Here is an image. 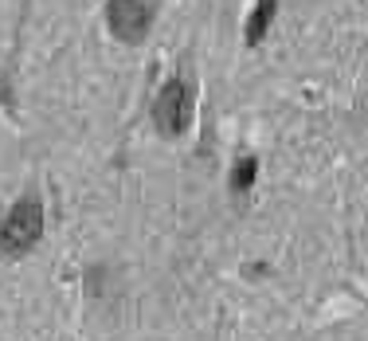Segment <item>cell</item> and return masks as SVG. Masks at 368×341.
Here are the masks:
<instances>
[{
    "mask_svg": "<svg viewBox=\"0 0 368 341\" xmlns=\"http://www.w3.org/2000/svg\"><path fill=\"white\" fill-rule=\"evenodd\" d=\"M275 8H278V0H259V4H255L251 20H247V43H251V47L267 35L270 20H275Z\"/></svg>",
    "mask_w": 368,
    "mask_h": 341,
    "instance_id": "4",
    "label": "cell"
},
{
    "mask_svg": "<svg viewBox=\"0 0 368 341\" xmlns=\"http://www.w3.org/2000/svg\"><path fill=\"white\" fill-rule=\"evenodd\" d=\"M255 173H259V161H255V157H243V161L235 165V177H231V188H235V192H243V188H251Z\"/></svg>",
    "mask_w": 368,
    "mask_h": 341,
    "instance_id": "5",
    "label": "cell"
},
{
    "mask_svg": "<svg viewBox=\"0 0 368 341\" xmlns=\"http://www.w3.org/2000/svg\"><path fill=\"white\" fill-rule=\"evenodd\" d=\"M40 231H43V208H40V200H35V197H24L8 212V220H4L0 243H4V251L20 255V251H28L35 239H40Z\"/></svg>",
    "mask_w": 368,
    "mask_h": 341,
    "instance_id": "2",
    "label": "cell"
},
{
    "mask_svg": "<svg viewBox=\"0 0 368 341\" xmlns=\"http://www.w3.org/2000/svg\"><path fill=\"white\" fill-rule=\"evenodd\" d=\"M153 122L168 137H180L188 129V122H192V86H188V79L176 75L157 91V98H153Z\"/></svg>",
    "mask_w": 368,
    "mask_h": 341,
    "instance_id": "1",
    "label": "cell"
},
{
    "mask_svg": "<svg viewBox=\"0 0 368 341\" xmlns=\"http://www.w3.org/2000/svg\"><path fill=\"white\" fill-rule=\"evenodd\" d=\"M106 24L122 43H137L153 24V12L145 0H110L106 4Z\"/></svg>",
    "mask_w": 368,
    "mask_h": 341,
    "instance_id": "3",
    "label": "cell"
}]
</instances>
